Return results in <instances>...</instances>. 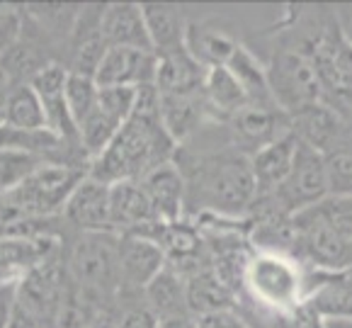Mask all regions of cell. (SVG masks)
<instances>
[{"label":"cell","mask_w":352,"mask_h":328,"mask_svg":"<svg viewBox=\"0 0 352 328\" xmlns=\"http://www.w3.org/2000/svg\"><path fill=\"white\" fill-rule=\"evenodd\" d=\"M175 153L177 144L161 122V95L155 85H146L136 93L134 112L124 127L90 163V177L104 185L144 180L151 171L175 161Z\"/></svg>","instance_id":"cell-1"},{"label":"cell","mask_w":352,"mask_h":328,"mask_svg":"<svg viewBox=\"0 0 352 328\" xmlns=\"http://www.w3.org/2000/svg\"><path fill=\"white\" fill-rule=\"evenodd\" d=\"M177 168L185 175L187 212L197 217L243 219L250 214L258 190L250 171V158L236 149L192 153L187 166Z\"/></svg>","instance_id":"cell-2"},{"label":"cell","mask_w":352,"mask_h":328,"mask_svg":"<svg viewBox=\"0 0 352 328\" xmlns=\"http://www.w3.org/2000/svg\"><path fill=\"white\" fill-rule=\"evenodd\" d=\"M90 175V168L73 166V163L44 161L22 185L3 197L12 224L8 231L20 224H34L63 214L73 190ZM6 231V234H8Z\"/></svg>","instance_id":"cell-3"},{"label":"cell","mask_w":352,"mask_h":328,"mask_svg":"<svg viewBox=\"0 0 352 328\" xmlns=\"http://www.w3.org/2000/svg\"><path fill=\"white\" fill-rule=\"evenodd\" d=\"M63 263L73 285L95 299L102 309L117 294H122L120 236L112 231L76 234L63 255Z\"/></svg>","instance_id":"cell-4"},{"label":"cell","mask_w":352,"mask_h":328,"mask_svg":"<svg viewBox=\"0 0 352 328\" xmlns=\"http://www.w3.org/2000/svg\"><path fill=\"white\" fill-rule=\"evenodd\" d=\"M243 292L263 316L282 314L309 299V277L292 255L253 253L245 267Z\"/></svg>","instance_id":"cell-5"},{"label":"cell","mask_w":352,"mask_h":328,"mask_svg":"<svg viewBox=\"0 0 352 328\" xmlns=\"http://www.w3.org/2000/svg\"><path fill=\"white\" fill-rule=\"evenodd\" d=\"M272 102L287 117L321 102L323 85L309 56L301 52H275L265 63Z\"/></svg>","instance_id":"cell-6"},{"label":"cell","mask_w":352,"mask_h":328,"mask_svg":"<svg viewBox=\"0 0 352 328\" xmlns=\"http://www.w3.org/2000/svg\"><path fill=\"white\" fill-rule=\"evenodd\" d=\"M68 287L71 277L66 272L63 253L58 250L17 282V311L32 318L39 328H54V318Z\"/></svg>","instance_id":"cell-7"},{"label":"cell","mask_w":352,"mask_h":328,"mask_svg":"<svg viewBox=\"0 0 352 328\" xmlns=\"http://www.w3.org/2000/svg\"><path fill=\"white\" fill-rule=\"evenodd\" d=\"M328 197H331V193H328L326 158H323L321 151L299 141L294 166H292L287 180L270 197L258 199H270L280 212L296 217L306 209L318 207Z\"/></svg>","instance_id":"cell-8"},{"label":"cell","mask_w":352,"mask_h":328,"mask_svg":"<svg viewBox=\"0 0 352 328\" xmlns=\"http://www.w3.org/2000/svg\"><path fill=\"white\" fill-rule=\"evenodd\" d=\"M299 231V250L296 261H309L316 270L338 272L352 267V241L342 239L316 209H306L296 214Z\"/></svg>","instance_id":"cell-9"},{"label":"cell","mask_w":352,"mask_h":328,"mask_svg":"<svg viewBox=\"0 0 352 328\" xmlns=\"http://www.w3.org/2000/svg\"><path fill=\"white\" fill-rule=\"evenodd\" d=\"M231 144L236 151L253 156L258 149L267 146L270 141L280 139L289 131V117L277 105H245L226 122Z\"/></svg>","instance_id":"cell-10"},{"label":"cell","mask_w":352,"mask_h":328,"mask_svg":"<svg viewBox=\"0 0 352 328\" xmlns=\"http://www.w3.org/2000/svg\"><path fill=\"white\" fill-rule=\"evenodd\" d=\"M102 10L104 6H80L76 17V25L71 30L66 44V66L68 73H80L95 78L100 61L107 54V42L102 34Z\"/></svg>","instance_id":"cell-11"},{"label":"cell","mask_w":352,"mask_h":328,"mask_svg":"<svg viewBox=\"0 0 352 328\" xmlns=\"http://www.w3.org/2000/svg\"><path fill=\"white\" fill-rule=\"evenodd\" d=\"M66 80L68 71L61 61L49 63L47 68L36 73L30 80V88L34 90V95L39 98L47 117V129L52 134H56L61 141L68 144H78V131L73 124V117L68 112V100H66Z\"/></svg>","instance_id":"cell-12"},{"label":"cell","mask_w":352,"mask_h":328,"mask_svg":"<svg viewBox=\"0 0 352 328\" xmlns=\"http://www.w3.org/2000/svg\"><path fill=\"white\" fill-rule=\"evenodd\" d=\"M120 236V280L122 292H139L151 285L158 272L168 265L166 253L153 239L144 234H117Z\"/></svg>","instance_id":"cell-13"},{"label":"cell","mask_w":352,"mask_h":328,"mask_svg":"<svg viewBox=\"0 0 352 328\" xmlns=\"http://www.w3.org/2000/svg\"><path fill=\"white\" fill-rule=\"evenodd\" d=\"M63 219L76 234H102L112 231V214H109V185L85 177L63 207ZM114 234V231H112Z\"/></svg>","instance_id":"cell-14"},{"label":"cell","mask_w":352,"mask_h":328,"mask_svg":"<svg viewBox=\"0 0 352 328\" xmlns=\"http://www.w3.org/2000/svg\"><path fill=\"white\" fill-rule=\"evenodd\" d=\"M61 250L56 236L0 234V285L20 282L27 272Z\"/></svg>","instance_id":"cell-15"},{"label":"cell","mask_w":352,"mask_h":328,"mask_svg":"<svg viewBox=\"0 0 352 328\" xmlns=\"http://www.w3.org/2000/svg\"><path fill=\"white\" fill-rule=\"evenodd\" d=\"M153 52L144 49H107L95 71V83L100 88H146L155 80Z\"/></svg>","instance_id":"cell-16"},{"label":"cell","mask_w":352,"mask_h":328,"mask_svg":"<svg viewBox=\"0 0 352 328\" xmlns=\"http://www.w3.org/2000/svg\"><path fill=\"white\" fill-rule=\"evenodd\" d=\"M311 66L316 68L323 90L350 95L352 93V47L342 39V34H318L306 49Z\"/></svg>","instance_id":"cell-17"},{"label":"cell","mask_w":352,"mask_h":328,"mask_svg":"<svg viewBox=\"0 0 352 328\" xmlns=\"http://www.w3.org/2000/svg\"><path fill=\"white\" fill-rule=\"evenodd\" d=\"M141 188L151 202V209L155 214L158 224H175L182 221L187 214V188L185 175L177 168V163H166V166L155 168L144 177Z\"/></svg>","instance_id":"cell-18"},{"label":"cell","mask_w":352,"mask_h":328,"mask_svg":"<svg viewBox=\"0 0 352 328\" xmlns=\"http://www.w3.org/2000/svg\"><path fill=\"white\" fill-rule=\"evenodd\" d=\"M296 149H299V139L289 129L280 139L270 141L267 146L258 149L253 156H248L258 197H270L287 180L292 166H294Z\"/></svg>","instance_id":"cell-19"},{"label":"cell","mask_w":352,"mask_h":328,"mask_svg":"<svg viewBox=\"0 0 352 328\" xmlns=\"http://www.w3.org/2000/svg\"><path fill=\"white\" fill-rule=\"evenodd\" d=\"M109 214H112L114 234H141L158 224L139 180L109 185Z\"/></svg>","instance_id":"cell-20"},{"label":"cell","mask_w":352,"mask_h":328,"mask_svg":"<svg viewBox=\"0 0 352 328\" xmlns=\"http://www.w3.org/2000/svg\"><path fill=\"white\" fill-rule=\"evenodd\" d=\"M102 34L109 49H144L151 47L144 8L139 3H109L102 10Z\"/></svg>","instance_id":"cell-21"},{"label":"cell","mask_w":352,"mask_h":328,"mask_svg":"<svg viewBox=\"0 0 352 328\" xmlns=\"http://www.w3.org/2000/svg\"><path fill=\"white\" fill-rule=\"evenodd\" d=\"M155 63V90L161 95H199L202 93L207 68L192 58L185 49L170 54H161Z\"/></svg>","instance_id":"cell-22"},{"label":"cell","mask_w":352,"mask_h":328,"mask_svg":"<svg viewBox=\"0 0 352 328\" xmlns=\"http://www.w3.org/2000/svg\"><path fill=\"white\" fill-rule=\"evenodd\" d=\"M289 129L301 144L311 146L321 153H328L340 146L342 122L336 109L326 107L323 102L306 107L289 117Z\"/></svg>","instance_id":"cell-23"},{"label":"cell","mask_w":352,"mask_h":328,"mask_svg":"<svg viewBox=\"0 0 352 328\" xmlns=\"http://www.w3.org/2000/svg\"><path fill=\"white\" fill-rule=\"evenodd\" d=\"M141 299H144V307L148 309L158 321L192 316L190 307H187L185 277L177 270H173L170 265H166L153 280H151V285L144 289Z\"/></svg>","instance_id":"cell-24"},{"label":"cell","mask_w":352,"mask_h":328,"mask_svg":"<svg viewBox=\"0 0 352 328\" xmlns=\"http://www.w3.org/2000/svg\"><path fill=\"white\" fill-rule=\"evenodd\" d=\"M161 95V93H158ZM209 120L202 93L199 95H161V122L177 146L192 139Z\"/></svg>","instance_id":"cell-25"},{"label":"cell","mask_w":352,"mask_h":328,"mask_svg":"<svg viewBox=\"0 0 352 328\" xmlns=\"http://www.w3.org/2000/svg\"><path fill=\"white\" fill-rule=\"evenodd\" d=\"M185 285L187 307H190V314L195 318L209 316V314L217 311H228V309H236V304H239V297L219 280L217 272L209 265L185 277Z\"/></svg>","instance_id":"cell-26"},{"label":"cell","mask_w":352,"mask_h":328,"mask_svg":"<svg viewBox=\"0 0 352 328\" xmlns=\"http://www.w3.org/2000/svg\"><path fill=\"white\" fill-rule=\"evenodd\" d=\"M202 100H204V107H207L209 120L223 122V124L239 109H243L248 105L243 88H241L239 80L233 78V73L226 66L209 68L207 71V78H204L202 85Z\"/></svg>","instance_id":"cell-27"},{"label":"cell","mask_w":352,"mask_h":328,"mask_svg":"<svg viewBox=\"0 0 352 328\" xmlns=\"http://www.w3.org/2000/svg\"><path fill=\"white\" fill-rule=\"evenodd\" d=\"M141 8H144L146 27H148L151 47H153L155 56L185 49L190 22L180 12V8L161 6V3H151V6H141Z\"/></svg>","instance_id":"cell-28"},{"label":"cell","mask_w":352,"mask_h":328,"mask_svg":"<svg viewBox=\"0 0 352 328\" xmlns=\"http://www.w3.org/2000/svg\"><path fill=\"white\" fill-rule=\"evenodd\" d=\"M187 52L192 54V58L197 63H202L204 68H221L231 61L233 52L239 49V42L231 34L217 30L209 25H197L190 22L187 27Z\"/></svg>","instance_id":"cell-29"},{"label":"cell","mask_w":352,"mask_h":328,"mask_svg":"<svg viewBox=\"0 0 352 328\" xmlns=\"http://www.w3.org/2000/svg\"><path fill=\"white\" fill-rule=\"evenodd\" d=\"M226 68L233 73V78L241 83V88H243L250 105H275L267 85V68H265V63L250 49L239 44V49L233 52Z\"/></svg>","instance_id":"cell-30"},{"label":"cell","mask_w":352,"mask_h":328,"mask_svg":"<svg viewBox=\"0 0 352 328\" xmlns=\"http://www.w3.org/2000/svg\"><path fill=\"white\" fill-rule=\"evenodd\" d=\"M0 124L10 127V129H25L36 131L47 129V117L39 98L30 85H12L3 100V122Z\"/></svg>","instance_id":"cell-31"},{"label":"cell","mask_w":352,"mask_h":328,"mask_svg":"<svg viewBox=\"0 0 352 328\" xmlns=\"http://www.w3.org/2000/svg\"><path fill=\"white\" fill-rule=\"evenodd\" d=\"M98 83L95 78L90 76H80V73H68V80H66V100H68V112L73 117V124L85 122L90 115L95 112L98 107Z\"/></svg>","instance_id":"cell-32"},{"label":"cell","mask_w":352,"mask_h":328,"mask_svg":"<svg viewBox=\"0 0 352 328\" xmlns=\"http://www.w3.org/2000/svg\"><path fill=\"white\" fill-rule=\"evenodd\" d=\"M323 158L331 197H352V146L340 144L333 151L323 153Z\"/></svg>","instance_id":"cell-33"},{"label":"cell","mask_w":352,"mask_h":328,"mask_svg":"<svg viewBox=\"0 0 352 328\" xmlns=\"http://www.w3.org/2000/svg\"><path fill=\"white\" fill-rule=\"evenodd\" d=\"M39 163H44L42 158L0 149V197H6L17 185H22L39 168Z\"/></svg>","instance_id":"cell-34"},{"label":"cell","mask_w":352,"mask_h":328,"mask_svg":"<svg viewBox=\"0 0 352 328\" xmlns=\"http://www.w3.org/2000/svg\"><path fill=\"white\" fill-rule=\"evenodd\" d=\"M136 93H139L136 88H100L98 107L102 109L104 115H109L112 120L124 124V122L131 117V112H134Z\"/></svg>","instance_id":"cell-35"},{"label":"cell","mask_w":352,"mask_h":328,"mask_svg":"<svg viewBox=\"0 0 352 328\" xmlns=\"http://www.w3.org/2000/svg\"><path fill=\"white\" fill-rule=\"evenodd\" d=\"M25 6L0 3V56L10 52L25 34Z\"/></svg>","instance_id":"cell-36"},{"label":"cell","mask_w":352,"mask_h":328,"mask_svg":"<svg viewBox=\"0 0 352 328\" xmlns=\"http://www.w3.org/2000/svg\"><path fill=\"white\" fill-rule=\"evenodd\" d=\"M314 209L326 219L342 239L352 241V197H328Z\"/></svg>","instance_id":"cell-37"},{"label":"cell","mask_w":352,"mask_h":328,"mask_svg":"<svg viewBox=\"0 0 352 328\" xmlns=\"http://www.w3.org/2000/svg\"><path fill=\"white\" fill-rule=\"evenodd\" d=\"M199 328H255L253 323L245 316H241L236 309H228V311H217L209 314V316L197 318Z\"/></svg>","instance_id":"cell-38"},{"label":"cell","mask_w":352,"mask_h":328,"mask_svg":"<svg viewBox=\"0 0 352 328\" xmlns=\"http://www.w3.org/2000/svg\"><path fill=\"white\" fill-rule=\"evenodd\" d=\"M117 328H158V318L141 302L122 311V316L117 318Z\"/></svg>","instance_id":"cell-39"},{"label":"cell","mask_w":352,"mask_h":328,"mask_svg":"<svg viewBox=\"0 0 352 328\" xmlns=\"http://www.w3.org/2000/svg\"><path fill=\"white\" fill-rule=\"evenodd\" d=\"M17 309V282L0 285V328H10Z\"/></svg>","instance_id":"cell-40"},{"label":"cell","mask_w":352,"mask_h":328,"mask_svg":"<svg viewBox=\"0 0 352 328\" xmlns=\"http://www.w3.org/2000/svg\"><path fill=\"white\" fill-rule=\"evenodd\" d=\"M340 15H338V32L342 34L347 44L352 47V8H340Z\"/></svg>","instance_id":"cell-41"},{"label":"cell","mask_w":352,"mask_h":328,"mask_svg":"<svg viewBox=\"0 0 352 328\" xmlns=\"http://www.w3.org/2000/svg\"><path fill=\"white\" fill-rule=\"evenodd\" d=\"M158 328H199L195 316H180V318H168V321H158Z\"/></svg>","instance_id":"cell-42"},{"label":"cell","mask_w":352,"mask_h":328,"mask_svg":"<svg viewBox=\"0 0 352 328\" xmlns=\"http://www.w3.org/2000/svg\"><path fill=\"white\" fill-rule=\"evenodd\" d=\"M323 328H352V318H323Z\"/></svg>","instance_id":"cell-43"},{"label":"cell","mask_w":352,"mask_h":328,"mask_svg":"<svg viewBox=\"0 0 352 328\" xmlns=\"http://www.w3.org/2000/svg\"><path fill=\"white\" fill-rule=\"evenodd\" d=\"M90 328H117V318H112L109 314H104V316L98 318Z\"/></svg>","instance_id":"cell-44"}]
</instances>
